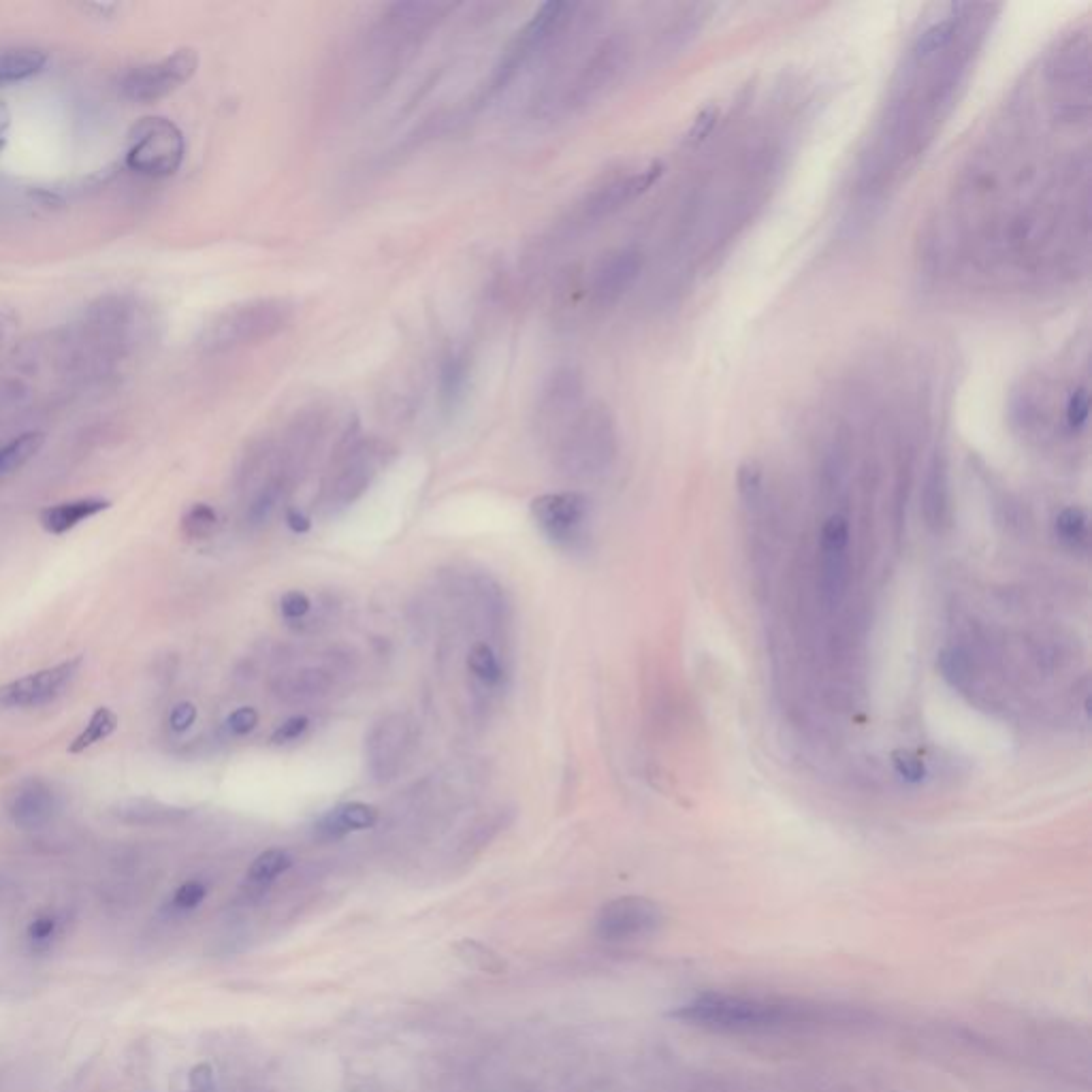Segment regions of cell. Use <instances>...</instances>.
I'll use <instances>...</instances> for the list:
<instances>
[{"instance_id": "cell-32", "label": "cell", "mask_w": 1092, "mask_h": 1092, "mask_svg": "<svg viewBox=\"0 0 1092 1092\" xmlns=\"http://www.w3.org/2000/svg\"><path fill=\"white\" fill-rule=\"evenodd\" d=\"M704 20H706L704 7H692L687 13H683L681 20L666 32L664 47H668V50L672 52H679L681 47H685L698 35V30H702Z\"/></svg>"}, {"instance_id": "cell-47", "label": "cell", "mask_w": 1092, "mask_h": 1092, "mask_svg": "<svg viewBox=\"0 0 1092 1092\" xmlns=\"http://www.w3.org/2000/svg\"><path fill=\"white\" fill-rule=\"evenodd\" d=\"M9 128H11V111L5 101H0V156H3L7 141H9Z\"/></svg>"}, {"instance_id": "cell-27", "label": "cell", "mask_w": 1092, "mask_h": 1092, "mask_svg": "<svg viewBox=\"0 0 1092 1092\" xmlns=\"http://www.w3.org/2000/svg\"><path fill=\"white\" fill-rule=\"evenodd\" d=\"M468 670L472 677L487 689L500 687L504 681V670L495 651L487 642H476L468 655Z\"/></svg>"}, {"instance_id": "cell-44", "label": "cell", "mask_w": 1092, "mask_h": 1092, "mask_svg": "<svg viewBox=\"0 0 1092 1092\" xmlns=\"http://www.w3.org/2000/svg\"><path fill=\"white\" fill-rule=\"evenodd\" d=\"M195 719H197V706L192 702H180L173 706V711L169 715V726L175 732H186L192 724H195Z\"/></svg>"}, {"instance_id": "cell-10", "label": "cell", "mask_w": 1092, "mask_h": 1092, "mask_svg": "<svg viewBox=\"0 0 1092 1092\" xmlns=\"http://www.w3.org/2000/svg\"><path fill=\"white\" fill-rule=\"evenodd\" d=\"M591 504L583 493H544L532 502V517L540 532L559 549H578L587 536Z\"/></svg>"}, {"instance_id": "cell-40", "label": "cell", "mask_w": 1092, "mask_h": 1092, "mask_svg": "<svg viewBox=\"0 0 1092 1092\" xmlns=\"http://www.w3.org/2000/svg\"><path fill=\"white\" fill-rule=\"evenodd\" d=\"M310 608H312V602L308 598V593H303L299 589L286 591L280 598V610L286 619H301L310 613Z\"/></svg>"}, {"instance_id": "cell-23", "label": "cell", "mask_w": 1092, "mask_h": 1092, "mask_svg": "<svg viewBox=\"0 0 1092 1092\" xmlns=\"http://www.w3.org/2000/svg\"><path fill=\"white\" fill-rule=\"evenodd\" d=\"M111 815L124 824L152 826V824L171 822V819L180 817L182 811L163 805V802L152 800V798H126L111 807Z\"/></svg>"}, {"instance_id": "cell-13", "label": "cell", "mask_w": 1092, "mask_h": 1092, "mask_svg": "<svg viewBox=\"0 0 1092 1092\" xmlns=\"http://www.w3.org/2000/svg\"><path fill=\"white\" fill-rule=\"evenodd\" d=\"M645 254L636 246L617 248L604 254L591 273V299L602 308L615 305L640 278Z\"/></svg>"}, {"instance_id": "cell-22", "label": "cell", "mask_w": 1092, "mask_h": 1092, "mask_svg": "<svg viewBox=\"0 0 1092 1092\" xmlns=\"http://www.w3.org/2000/svg\"><path fill=\"white\" fill-rule=\"evenodd\" d=\"M47 64V54L39 47H9L0 52V88L26 82L39 75Z\"/></svg>"}, {"instance_id": "cell-7", "label": "cell", "mask_w": 1092, "mask_h": 1092, "mask_svg": "<svg viewBox=\"0 0 1092 1092\" xmlns=\"http://www.w3.org/2000/svg\"><path fill=\"white\" fill-rule=\"evenodd\" d=\"M630 62V41L623 32L606 37L596 50L587 56L583 67L576 71L574 79L568 84L559 99V107L566 111L585 109L591 103L600 101L602 96L613 88L625 67Z\"/></svg>"}, {"instance_id": "cell-36", "label": "cell", "mask_w": 1092, "mask_h": 1092, "mask_svg": "<svg viewBox=\"0 0 1092 1092\" xmlns=\"http://www.w3.org/2000/svg\"><path fill=\"white\" fill-rule=\"evenodd\" d=\"M892 766L896 775L907 783H922L926 779V764L913 751L898 749L892 753Z\"/></svg>"}, {"instance_id": "cell-12", "label": "cell", "mask_w": 1092, "mask_h": 1092, "mask_svg": "<svg viewBox=\"0 0 1092 1092\" xmlns=\"http://www.w3.org/2000/svg\"><path fill=\"white\" fill-rule=\"evenodd\" d=\"M84 657L77 655L52 668L26 674V677L0 685V711L39 709L60 698L79 674Z\"/></svg>"}, {"instance_id": "cell-45", "label": "cell", "mask_w": 1092, "mask_h": 1092, "mask_svg": "<svg viewBox=\"0 0 1092 1092\" xmlns=\"http://www.w3.org/2000/svg\"><path fill=\"white\" fill-rule=\"evenodd\" d=\"M56 926H58V922H56V918H52V915H39L37 920L30 922L28 937H30V941H35V943H47L54 937Z\"/></svg>"}, {"instance_id": "cell-2", "label": "cell", "mask_w": 1092, "mask_h": 1092, "mask_svg": "<svg viewBox=\"0 0 1092 1092\" xmlns=\"http://www.w3.org/2000/svg\"><path fill=\"white\" fill-rule=\"evenodd\" d=\"M297 305L284 297H263L220 312L199 335V348L207 355H220L237 348L261 344L291 327Z\"/></svg>"}, {"instance_id": "cell-41", "label": "cell", "mask_w": 1092, "mask_h": 1092, "mask_svg": "<svg viewBox=\"0 0 1092 1092\" xmlns=\"http://www.w3.org/2000/svg\"><path fill=\"white\" fill-rule=\"evenodd\" d=\"M310 726V719L305 715H297V717H291L286 719L284 724L271 734V741L276 745H282V743H291V741H297V738L308 730Z\"/></svg>"}, {"instance_id": "cell-5", "label": "cell", "mask_w": 1092, "mask_h": 1092, "mask_svg": "<svg viewBox=\"0 0 1092 1092\" xmlns=\"http://www.w3.org/2000/svg\"><path fill=\"white\" fill-rule=\"evenodd\" d=\"M186 139L180 126L167 118L139 120L128 139L126 167L152 180L171 178L184 163Z\"/></svg>"}, {"instance_id": "cell-46", "label": "cell", "mask_w": 1092, "mask_h": 1092, "mask_svg": "<svg viewBox=\"0 0 1092 1092\" xmlns=\"http://www.w3.org/2000/svg\"><path fill=\"white\" fill-rule=\"evenodd\" d=\"M286 523H288V527L293 529L295 534H305V532H308V529L312 527V521H310L308 517H305L303 512H299V510H295V508H291V510L286 512Z\"/></svg>"}, {"instance_id": "cell-38", "label": "cell", "mask_w": 1092, "mask_h": 1092, "mask_svg": "<svg viewBox=\"0 0 1092 1092\" xmlns=\"http://www.w3.org/2000/svg\"><path fill=\"white\" fill-rule=\"evenodd\" d=\"M717 118H719V109L717 107L702 109L700 114L696 116L692 128H689L687 135H685L687 146H698L700 141H704L706 137H709L713 133L715 124H717Z\"/></svg>"}, {"instance_id": "cell-16", "label": "cell", "mask_w": 1092, "mask_h": 1092, "mask_svg": "<svg viewBox=\"0 0 1092 1092\" xmlns=\"http://www.w3.org/2000/svg\"><path fill=\"white\" fill-rule=\"evenodd\" d=\"M662 173H664L662 163H651L645 169L610 182L587 201L585 216L591 220H602V218H608L610 214L619 212L621 207L636 201L638 197L645 195L649 188H653L657 180L662 178Z\"/></svg>"}, {"instance_id": "cell-34", "label": "cell", "mask_w": 1092, "mask_h": 1092, "mask_svg": "<svg viewBox=\"0 0 1092 1092\" xmlns=\"http://www.w3.org/2000/svg\"><path fill=\"white\" fill-rule=\"evenodd\" d=\"M216 523H218V517L212 506L195 504L186 512L182 527H184V534L190 538H207L214 532Z\"/></svg>"}, {"instance_id": "cell-35", "label": "cell", "mask_w": 1092, "mask_h": 1092, "mask_svg": "<svg viewBox=\"0 0 1092 1092\" xmlns=\"http://www.w3.org/2000/svg\"><path fill=\"white\" fill-rule=\"evenodd\" d=\"M762 491H764V474L760 465L753 461L743 463L741 468H738V493H741V497L749 506H753L758 504Z\"/></svg>"}, {"instance_id": "cell-33", "label": "cell", "mask_w": 1092, "mask_h": 1092, "mask_svg": "<svg viewBox=\"0 0 1092 1092\" xmlns=\"http://www.w3.org/2000/svg\"><path fill=\"white\" fill-rule=\"evenodd\" d=\"M1056 534L1065 542H1080L1088 534V515L1080 506H1069L1056 517Z\"/></svg>"}, {"instance_id": "cell-29", "label": "cell", "mask_w": 1092, "mask_h": 1092, "mask_svg": "<svg viewBox=\"0 0 1092 1092\" xmlns=\"http://www.w3.org/2000/svg\"><path fill=\"white\" fill-rule=\"evenodd\" d=\"M116 728H118V715L111 709H107V706H101V709H96L92 713L88 726L82 730V734H79L69 745V753L75 756V753H84L96 743H103L105 738H109L116 732Z\"/></svg>"}, {"instance_id": "cell-18", "label": "cell", "mask_w": 1092, "mask_h": 1092, "mask_svg": "<svg viewBox=\"0 0 1092 1092\" xmlns=\"http://www.w3.org/2000/svg\"><path fill=\"white\" fill-rule=\"evenodd\" d=\"M472 363L465 350H448L438 372V404L444 414L457 412L470 393Z\"/></svg>"}, {"instance_id": "cell-8", "label": "cell", "mask_w": 1092, "mask_h": 1092, "mask_svg": "<svg viewBox=\"0 0 1092 1092\" xmlns=\"http://www.w3.org/2000/svg\"><path fill=\"white\" fill-rule=\"evenodd\" d=\"M419 745V726L408 713H389L378 719L365 738L367 773L378 783L401 775Z\"/></svg>"}, {"instance_id": "cell-1", "label": "cell", "mask_w": 1092, "mask_h": 1092, "mask_svg": "<svg viewBox=\"0 0 1092 1092\" xmlns=\"http://www.w3.org/2000/svg\"><path fill=\"white\" fill-rule=\"evenodd\" d=\"M555 465L572 480L604 474L617 457V423L604 404H589L555 433Z\"/></svg>"}, {"instance_id": "cell-42", "label": "cell", "mask_w": 1092, "mask_h": 1092, "mask_svg": "<svg viewBox=\"0 0 1092 1092\" xmlns=\"http://www.w3.org/2000/svg\"><path fill=\"white\" fill-rule=\"evenodd\" d=\"M227 726L233 734H250L256 726H259V713H256L252 706H242V709H237L229 715L227 719Z\"/></svg>"}, {"instance_id": "cell-30", "label": "cell", "mask_w": 1092, "mask_h": 1092, "mask_svg": "<svg viewBox=\"0 0 1092 1092\" xmlns=\"http://www.w3.org/2000/svg\"><path fill=\"white\" fill-rule=\"evenodd\" d=\"M293 858L288 856L284 849H267L256 858L248 869V883L250 886H269V883L291 869Z\"/></svg>"}, {"instance_id": "cell-25", "label": "cell", "mask_w": 1092, "mask_h": 1092, "mask_svg": "<svg viewBox=\"0 0 1092 1092\" xmlns=\"http://www.w3.org/2000/svg\"><path fill=\"white\" fill-rule=\"evenodd\" d=\"M956 30H958V22L954 18H945V20L930 24L913 43V50H911L913 60L915 62H926L933 56H937L939 52L947 50L950 43L954 41Z\"/></svg>"}, {"instance_id": "cell-26", "label": "cell", "mask_w": 1092, "mask_h": 1092, "mask_svg": "<svg viewBox=\"0 0 1092 1092\" xmlns=\"http://www.w3.org/2000/svg\"><path fill=\"white\" fill-rule=\"evenodd\" d=\"M45 444V436L41 431H26L22 436L11 440L7 446L0 448V476L11 474L20 470L32 457H35Z\"/></svg>"}, {"instance_id": "cell-20", "label": "cell", "mask_w": 1092, "mask_h": 1092, "mask_svg": "<svg viewBox=\"0 0 1092 1092\" xmlns=\"http://www.w3.org/2000/svg\"><path fill=\"white\" fill-rule=\"evenodd\" d=\"M107 508H111V502L103 500V497H82V500L62 502L58 506L41 510L39 521L47 534L62 536L71 532V529L77 527L79 523L101 515V512Z\"/></svg>"}, {"instance_id": "cell-31", "label": "cell", "mask_w": 1092, "mask_h": 1092, "mask_svg": "<svg viewBox=\"0 0 1092 1092\" xmlns=\"http://www.w3.org/2000/svg\"><path fill=\"white\" fill-rule=\"evenodd\" d=\"M1090 69V56H1088V43L1071 45L1063 50L1061 56L1050 64V75L1056 82H1075V79L1086 77Z\"/></svg>"}, {"instance_id": "cell-28", "label": "cell", "mask_w": 1092, "mask_h": 1092, "mask_svg": "<svg viewBox=\"0 0 1092 1092\" xmlns=\"http://www.w3.org/2000/svg\"><path fill=\"white\" fill-rule=\"evenodd\" d=\"M924 508L928 519L937 523L943 519L947 508V476H945V463L937 455L930 463V470L926 476L924 485Z\"/></svg>"}, {"instance_id": "cell-6", "label": "cell", "mask_w": 1092, "mask_h": 1092, "mask_svg": "<svg viewBox=\"0 0 1092 1092\" xmlns=\"http://www.w3.org/2000/svg\"><path fill=\"white\" fill-rule=\"evenodd\" d=\"M389 455V446L376 438L355 440L348 444L327 478L323 489V506L329 512H337L355 504L387 465Z\"/></svg>"}, {"instance_id": "cell-11", "label": "cell", "mask_w": 1092, "mask_h": 1092, "mask_svg": "<svg viewBox=\"0 0 1092 1092\" xmlns=\"http://www.w3.org/2000/svg\"><path fill=\"white\" fill-rule=\"evenodd\" d=\"M664 924V911L645 896H619L606 903L596 918V935L610 943L638 941L655 935Z\"/></svg>"}, {"instance_id": "cell-3", "label": "cell", "mask_w": 1092, "mask_h": 1092, "mask_svg": "<svg viewBox=\"0 0 1092 1092\" xmlns=\"http://www.w3.org/2000/svg\"><path fill=\"white\" fill-rule=\"evenodd\" d=\"M674 1018L719 1031H758L783 1026L798 1018L796 1009L783 1003L741 997V994L704 992L672 1011Z\"/></svg>"}, {"instance_id": "cell-4", "label": "cell", "mask_w": 1092, "mask_h": 1092, "mask_svg": "<svg viewBox=\"0 0 1092 1092\" xmlns=\"http://www.w3.org/2000/svg\"><path fill=\"white\" fill-rule=\"evenodd\" d=\"M578 11L576 3H566V0H551L544 3L532 20H529L519 35L508 45L500 64L493 73L491 90L506 88L512 79L523 71L527 62H532L540 52H544L553 41H557L568 26L574 20V13Z\"/></svg>"}, {"instance_id": "cell-37", "label": "cell", "mask_w": 1092, "mask_h": 1092, "mask_svg": "<svg viewBox=\"0 0 1092 1092\" xmlns=\"http://www.w3.org/2000/svg\"><path fill=\"white\" fill-rule=\"evenodd\" d=\"M1088 414H1090V395L1086 389H1075L1067 401V408H1065V421L1069 425V429L1073 431H1080L1086 427L1088 423Z\"/></svg>"}, {"instance_id": "cell-39", "label": "cell", "mask_w": 1092, "mask_h": 1092, "mask_svg": "<svg viewBox=\"0 0 1092 1092\" xmlns=\"http://www.w3.org/2000/svg\"><path fill=\"white\" fill-rule=\"evenodd\" d=\"M205 896H207V888L203 886L201 881H186V883H182L180 890L175 892L173 905L178 909H182V911H190V909L199 907Z\"/></svg>"}, {"instance_id": "cell-43", "label": "cell", "mask_w": 1092, "mask_h": 1092, "mask_svg": "<svg viewBox=\"0 0 1092 1092\" xmlns=\"http://www.w3.org/2000/svg\"><path fill=\"white\" fill-rule=\"evenodd\" d=\"M188 1092H216L214 1069L210 1065L201 1063L197 1067H192L188 1075Z\"/></svg>"}, {"instance_id": "cell-14", "label": "cell", "mask_w": 1092, "mask_h": 1092, "mask_svg": "<svg viewBox=\"0 0 1092 1092\" xmlns=\"http://www.w3.org/2000/svg\"><path fill=\"white\" fill-rule=\"evenodd\" d=\"M585 384L576 367H559L546 378L538 397V423L546 429L559 431L572 416L583 408Z\"/></svg>"}, {"instance_id": "cell-9", "label": "cell", "mask_w": 1092, "mask_h": 1092, "mask_svg": "<svg viewBox=\"0 0 1092 1092\" xmlns=\"http://www.w3.org/2000/svg\"><path fill=\"white\" fill-rule=\"evenodd\" d=\"M197 69L199 54L190 47H184V50L173 52L163 60L141 64V67L128 71L122 77L120 90L133 103H156L190 82Z\"/></svg>"}, {"instance_id": "cell-17", "label": "cell", "mask_w": 1092, "mask_h": 1092, "mask_svg": "<svg viewBox=\"0 0 1092 1092\" xmlns=\"http://www.w3.org/2000/svg\"><path fill=\"white\" fill-rule=\"evenodd\" d=\"M56 813V796L41 781H26L11 796L9 815L22 830H39L52 822Z\"/></svg>"}, {"instance_id": "cell-19", "label": "cell", "mask_w": 1092, "mask_h": 1092, "mask_svg": "<svg viewBox=\"0 0 1092 1092\" xmlns=\"http://www.w3.org/2000/svg\"><path fill=\"white\" fill-rule=\"evenodd\" d=\"M333 689V674L323 668H299L278 674L273 681V694L286 704L312 702L327 696Z\"/></svg>"}, {"instance_id": "cell-15", "label": "cell", "mask_w": 1092, "mask_h": 1092, "mask_svg": "<svg viewBox=\"0 0 1092 1092\" xmlns=\"http://www.w3.org/2000/svg\"><path fill=\"white\" fill-rule=\"evenodd\" d=\"M822 568H819V589L832 606L839 604L849 576V521L845 515H832L822 527Z\"/></svg>"}, {"instance_id": "cell-24", "label": "cell", "mask_w": 1092, "mask_h": 1092, "mask_svg": "<svg viewBox=\"0 0 1092 1092\" xmlns=\"http://www.w3.org/2000/svg\"><path fill=\"white\" fill-rule=\"evenodd\" d=\"M453 952L457 956V960H461L465 967L468 969H474L478 973H487V975H502L506 973V962L504 958L497 954L495 950H491L489 945L480 943L476 939H461L453 945Z\"/></svg>"}, {"instance_id": "cell-21", "label": "cell", "mask_w": 1092, "mask_h": 1092, "mask_svg": "<svg viewBox=\"0 0 1092 1092\" xmlns=\"http://www.w3.org/2000/svg\"><path fill=\"white\" fill-rule=\"evenodd\" d=\"M378 824V809L365 802H344L320 817L316 832L325 839H340L346 832L374 828Z\"/></svg>"}]
</instances>
